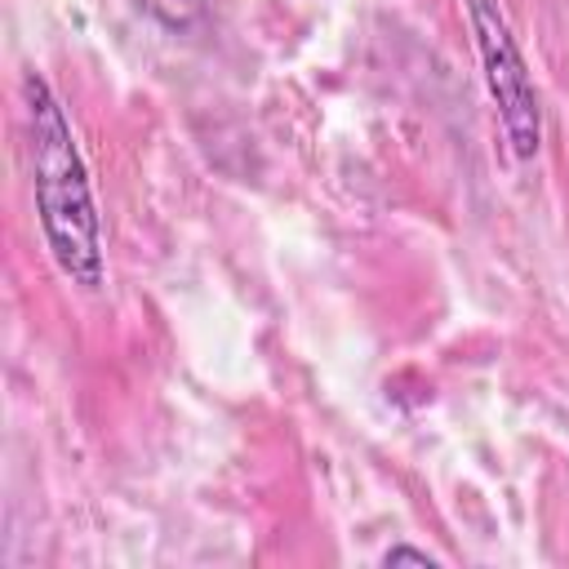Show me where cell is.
<instances>
[{"instance_id":"1","label":"cell","mask_w":569,"mask_h":569,"mask_svg":"<svg viewBox=\"0 0 569 569\" xmlns=\"http://www.w3.org/2000/svg\"><path fill=\"white\" fill-rule=\"evenodd\" d=\"M22 111H27L31 196H36L44 244L71 284L98 289L107 267H102V218L93 204L89 169L80 160L62 102L53 98L49 80L36 71L22 76Z\"/></svg>"},{"instance_id":"2","label":"cell","mask_w":569,"mask_h":569,"mask_svg":"<svg viewBox=\"0 0 569 569\" xmlns=\"http://www.w3.org/2000/svg\"><path fill=\"white\" fill-rule=\"evenodd\" d=\"M467 18H471L476 49H480L485 84H489V93L498 102L502 138L525 160L542 142V111H538V89L529 80V67L520 58V44H516V36H511L507 13H502L498 0H467Z\"/></svg>"},{"instance_id":"3","label":"cell","mask_w":569,"mask_h":569,"mask_svg":"<svg viewBox=\"0 0 569 569\" xmlns=\"http://www.w3.org/2000/svg\"><path fill=\"white\" fill-rule=\"evenodd\" d=\"M147 18H156L164 31H191L200 18H204V4L209 0H133Z\"/></svg>"},{"instance_id":"4","label":"cell","mask_w":569,"mask_h":569,"mask_svg":"<svg viewBox=\"0 0 569 569\" xmlns=\"http://www.w3.org/2000/svg\"><path fill=\"white\" fill-rule=\"evenodd\" d=\"M382 565H436V556H427L418 547H387L382 551Z\"/></svg>"}]
</instances>
